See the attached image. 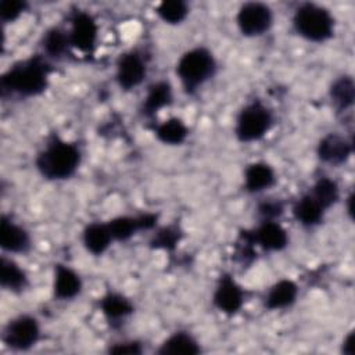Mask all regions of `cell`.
I'll return each instance as SVG.
<instances>
[{"mask_svg": "<svg viewBox=\"0 0 355 355\" xmlns=\"http://www.w3.org/2000/svg\"><path fill=\"white\" fill-rule=\"evenodd\" d=\"M50 65L40 55L22 60L1 76V93L32 97L43 93L49 85Z\"/></svg>", "mask_w": 355, "mask_h": 355, "instance_id": "cell-1", "label": "cell"}, {"mask_svg": "<svg viewBox=\"0 0 355 355\" xmlns=\"http://www.w3.org/2000/svg\"><path fill=\"white\" fill-rule=\"evenodd\" d=\"M80 164V150L75 143L53 137L36 157V168L49 180L71 178Z\"/></svg>", "mask_w": 355, "mask_h": 355, "instance_id": "cell-2", "label": "cell"}, {"mask_svg": "<svg viewBox=\"0 0 355 355\" xmlns=\"http://www.w3.org/2000/svg\"><path fill=\"white\" fill-rule=\"evenodd\" d=\"M293 25L300 36L315 43L330 39L334 32V19L330 11L313 3H304L295 10Z\"/></svg>", "mask_w": 355, "mask_h": 355, "instance_id": "cell-3", "label": "cell"}, {"mask_svg": "<svg viewBox=\"0 0 355 355\" xmlns=\"http://www.w3.org/2000/svg\"><path fill=\"white\" fill-rule=\"evenodd\" d=\"M215 69L216 61L212 53L205 47H194L186 51L176 65V73L187 93H193L212 78Z\"/></svg>", "mask_w": 355, "mask_h": 355, "instance_id": "cell-4", "label": "cell"}, {"mask_svg": "<svg viewBox=\"0 0 355 355\" xmlns=\"http://www.w3.org/2000/svg\"><path fill=\"white\" fill-rule=\"evenodd\" d=\"M272 123L273 115L270 110L261 101H252L240 111L234 133L243 143L257 141L269 132Z\"/></svg>", "mask_w": 355, "mask_h": 355, "instance_id": "cell-5", "label": "cell"}, {"mask_svg": "<svg viewBox=\"0 0 355 355\" xmlns=\"http://www.w3.org/2000/svg\"><path fill=\"white\" fill-rule=\"evenodd\" d=\"M40 337L39 322L31 315H19L10 320L3 331V343L15 351H28Z\"/></svg>", "mask_w": 355, "mask_h": 355, "instance_id": "cell-6", "label": "cell"}, {"mask_svg": "<svg viewBox=\"0 0 355 355\" xmlns=\"http://www.w3.org/2000/svg\"><path fill=\"white\" fill-rule=\"evenodd\" d=\"M237 26L244 36L263 35L273 24V12L269 6L258 1L244 3L237 12Z\"/></svg>", "mask_w": 355, "mask_h": 355, "instance_id": "cell-7", "label": "cell"}, {"mask_svg": "<svg viewBox=\"0 0 355 355\" xmlns=\"http://www.w3.org/2000/svg\"><path fill=\"white\" fill-rule=\"evenodd\" d=\"M147 75V67L143 55L137 51L122 54L116 62V82L123 90L137 87Z\"/></svg>", "mask_w": 355, "mask_h": 355, "instance_id": "cell-8", "label": "cell"}, {"mask_svg": "<svg viewBox=\"0 0 355 355\" xmlns=\"http://www.w3.org/2000/svg\"><path fill=\"white\" fill-rule=\"evenodd\" d=\"M214 305L226 315L237 313L244 304L243 288L230 275H222L214 291Z\"/></svg>", "mask_w": 355, "mask_h": 355, "instance_id": "cell-9", "label": "cell"}, {"mask_svg": "<svg viewBox=\"0 0 355 355\" xmlns=\"http://www.w3.org/2000/svg\"><path fill=\"white\" fill-rule=\"evenodd\" d=\"M71 31L68 33L72 47L90 53L97 40V24L93 17L85 11H78L71 21Z\"/></svg>", "mask_w": 355, "mask_h": 355, "instance_id": "cell-10", "label": "cell"}, {"mask_svg": "<svg viewBox=\"0 0 355 355\" xmlns=\"http://www.w3.org/2000/svg\"><path fill=\"white\" fill-rule=\"evenodd\" d=\"M157 223L155 214H141L139 216H116L107 222L112 240L126 241L137 230L153 229Z\"/></svg>", "mask_w": 355, "mask_h": 355, "instance_id": "cell-11", "label": "cell"}, {"mask_svg": "<svg viewBox=\"0 0 355 355\" xmlns=\"http://www.w3.org/2000/svg\"><path fill=\"white\" fill-rule=\"evenodd\" d=\"M351 143L341 135L329 133L318 144V157L330 165L344 164L351 155Z\"/></svg>", "mask_w": 355, "mask_h": 355, "instance_id": "cell-12", "label": "cell"}, {"mask_svg": "<svg viewBox=\"0 0 355 355\" xmlns=\"http://www.w3.org/2000/svg\"><path fill=\"white\" fill-rule=\"evenodd\" d=\"M0 245L10 254L25 252L31 245V237L22 226L3 215L0 223Z\"/></svg>", "mask_w": 355, "mask_h": 355, "instance_id": "cell-13", "label": "cell"}, {"mask_svg": "<svg viewBox=\"0 0 355 355\" xmlns=\"http://www.w3.org/2000/svg\"><path fill=\"white\" fill-rule=\"evenodd\" d=\"M252 233L255 244L261 245L266 251H282L288 244V234L286 229L275 220H263Z\"/></svg>", "mask_w": 355, "mask_h": 355, "instance_id": "cell-14", "label": "cell"}, {"mask_svg": "<svg viewBox=\"0 0 355 355\" xmlns=\"http://www.w3.org/2000/svg\"><path fill=\"white\" fill-rule=\"evenodd\" d=\"M276 182L273 168L262 161L252 162L244 172V187L248 193H259L270 189Z\"/></svg>", "mask_w": 355, "mask_h": 355, "instance_id": "cell-15", "label": "cell"}, {"mask_svg": "<svg viewBox=\"0 0 355 355\" xmlns=\"http://www.w3.org/2000/svg\"><path fill=\"white\" fill-rule=\"evenodd\" d=\"M54 297L58 300H72L80 293L82 282L79 275L65 265H57L54 269Z\"/></svg>", "mask_w": 355, "mask_h": 355, "instance_id": "cell-16", "label": "cell"}, {"mask_svg": "<svg viewBox=\"0 0 355 355\" xmlns=\"http://www.w3.org/2000/svg\"><path fill=\"white\" fill-rule=\"evenodd\" d=\"M297 295H298L297 284L290 279H282L269 288L265 297V306L270 311L287 308L291 304H294Z\"/></svg>", "mask_w": 355, "mask_h": 355, "instance_id": "cell-17", "label": "cell"}, {"mask_svg": "<svg viewBox=\"0 0 355 355\" xmlns=\"http://www.w3.org/2000/svg\"><path fill=\"white\" fill-rule=\"evenodd\" d=\"M200 351L201 348L197 340L186 331L173 333L158 348V354L161 355H196Z\"/></svg>", "mask_w": 355, "mask_h": 355, "instance_id": "cell-18", "label": "cell"}, {"mask_svg": "<svg viewBox=\"0 0 355 355\" xmlns=\"http://www.w3.org/2000/svg\"><path fill=\"white\" fill-rule=\"evenodd\" d=\"M172 103V87L166 80H158L153 83L148 90L147 96L144 97L141 111L146 116H153L157 111L169 105Z\"/></svg>", "mask_w": 355, "mask_h": 355, "instance_id": "cell-19", "label": "cell"}, {"mask_svg": "<svg viewBox=\"0 0 355 355\" xmlns=\"http://www.w3.org/2000/svg\"><path fill=\"white\" fill-rule=\"evenodd\" d=\"M112 236L107 223H90L83 230V244L93 255H101L107 251Z\"/></svg>", "mask_w": 355, "mask_h": 355, "instance_id": "cell-20", "label": "cell"}, {"mask_svg": "<svg viewBox=\"0 0 355 355\" xmlns=\"http://www.w3.org/2000/svg\"><path fill=\"white\" fill-rule=\"evenodd\" d=\"M324 209L319 205V202L308 193L302 196L293 207L294 218L306 227L316 226L323 219Z\"/></svg>", "mask_w": 355, "mask_h": 355, "instance_id": "cell-21", "label": "cell"}, {"mask_svg": "<svg viewBox=\"0 0 355 355\" xmlns=\"http://www.w3.org/2000/svg\"><path fill=\"white\" fill-rule=\"evenodd\" d=\"M100 308L107 320L121 322L133 312V304L119 293H108L100 301Z\"/></svg>", "mask_w": 355, "mask_h": 355, "instance_id": "cell-22", "label": "cell"}, {"mask_svg": "<svg viewBox=\"0 0 355 355\" xmlns=\"http://www.w3.org/2000/svg\"><path fill=\"white\" fill-rule=\"evenodd\" d=\"M0 284L8 291H21L28 284V277L25 272L19 268L17 262L7 257H1L0 261Z\"/></svg>", "mask_w": 355, "mask_h": 355, "instance_id": "cell-23", "label": "cell"}, {"mask_svg": "<svg viewBox=\"0 0 355 355\" xmlns=\"http://www.w3.org/2000/svg\"><path fill=\"white\" fill-rule=\"evenodd\" d=\"M330 98L337 111L352 107L355 100V85L351 76H340L330 86Z\"/></svg>", "mask_w": 355, "mask_h": 355, "instance_id": "cell-24", "label": "cell"}, {"mask_svg": "<svg viewBox=\"0 0 355 355\" xmlns=\"http://www.w3.org/2000/svg\"><path fill=\"white\" fill-rule=\"evenodd\" d=\"M187 135L189 129L179 118H169L155 128V136L158 137V140L169 146L182 144L186 140Z\"/></svg>", "mask_w": 355, "mask_h": 355, "instance_id": "cell-25", "label": "cell"}, {"mask_svg": "<svg viewBox=\"0 0 355 355\" xmlns=\"http://www.w3.org/2000/svg\"><path fill=\"white\" fill-rule=\"evenodd\" d=\"M318 202L319 205L326 211L331 205H334L338 200L340 191L337 183L330 179V178H320L315 182L311 193H309Z\"/></svg>", "mask_w": 355, "mask_h": 355, "instance_id": "cell-26", "label": "cell"}, {"mask_svg": "<svg viewBox=\"0 0 355 355\" xmlns=\"http://www.w3.org/2000/svg\"><path fill=\"white\" fill-rule=\"evenodd\" d=\"M43 50L47 55L60 58L65 54L69 43V36L60 28H51L49 29L43 36Z\"/></svg>", "mask_w": 355, "mask_h": 355, "instance_id": "cell-27", "label": "cell"}, {"mask_svg": "<svg viewBox=\"0 0 355 355\" xmlns=\"http://www.w3.org/2000/svg\"><path fill=\"white\" fill-rule=\"evenodd\" d=\"M158 17L171 25L180 24L189 14V6L182 0H166L157 7Z\"/></svg>", "mask_w": 355, "mask_h": 355, "instance_id": "cell-28", "label": "cell"}, {"mask_svg": "<svg viewBox=\"0 0 355 355\" xmlns=\"http://www.w3.org/2000/svg\"><path fill=\"white\" fill-rule=\"evenodd\" d=\"M180 239V233L178 227L168 226L161 229L154 239L150 241L153 248H162V250H173Z\"/></svg>", "mask_w": 355, "mask_h": 355, "instance_id": "cell-29", "label": "cell"}, {"mask_svg": "<svg viewBox=\"0 0 355 355\" xmlns=\"http://www.w3.org/2000/svg\"><path fill=\"white\" fill-rule=\"evenodd\" d=\"M25 10H26V3L22 0H3L0 3V18L6 22H12Z\"/></svg>", "mask_w": 355, "mask_h": 355, "instance_id": "cell-30", "label": "cell"}, {"mask_svg": "<svg viewBox=\"0 0 355 355\" xmlns=\"http://www.w3.org/2000/svg\"><path fill=\"white\" fill-rule=\"evenodd\" d=\"M283 204L277 200H266L258 205V212L263 220H275V218L283 214Z\"/></svg>", "mask_w": 355, "mask_h": 355, "instance_id": "cell-31", "label": "cell"}, {"mask_svg": "<svg viewBox=\"0 0 355 355\" xmlns=\"http://www.w3.org/2000/svg\"><path fill=\"white\" fill-rule=\"evenodd\" d=\"M108 352L115 355H137L143 352V348L137 341H123L110 347Z\"/></svg>", "mask_w": 355, "mask_h": 355, "instance_id": "cell-32", "label": "cell"}, {"mask_svg": "<svg viewBox=\"0 0 355 355\" xmlns=\"http://www.w3.org/2000/svg\"><path fill=\"white\" fill-rule=\"evenodd\" d=\"M341 351L345 355H354L355 354V333L351 331L343 341Z\"/></svg>", "mask_w": 355, "mask_h": 355, "instance_id": "cell-33", "label": "cell"}, {"mask_svg": "<svg viewBox=\"0 0 355 355\" xmlns=\"http://www.w3.org/2000/svg\"><path fill=\"white\" fill-rule=\"evenodd\" d=\"M352 201H354V196L351 194L349 197H348V214L352 216Z\"/></svg>", "mask_w": 355, "mask_h": 355, "instance_id": "cell-34", "label": "cell"}]
</instances>
